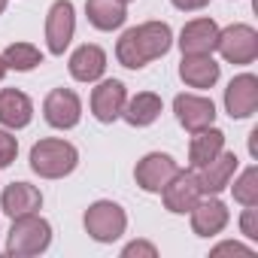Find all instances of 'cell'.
Segmentation results:
<instances>
[{"label":"cell","mask_w":258,"mask_h":258,"mask_svg":"<svg viewBox=\"0 0 258 258\" xmlns=\"http://www.w3.org/2000/svg\"><path fill=\"white\" fill-rule=\"evenodd\" d=\"M255 216H258V210H255V207H249V210L243 213V219H240V228H243V234H246L249 240H255V237H258V222H255Z\"/></svg>","instance_id":"26"},{"label":"cell","mask_w":258,"mask_h":258,"mask_svg":"<svg viewBox=\"0 0 258 258\" xmlns=\"http://www.w3.org/2000/svg\"><path fill=\"white\" fill-rule=\"evenodd\" d=\"M0 207H4L7 216L19 219V216L37 213L43 207V195H40V188H34L28 182H13V185L4 188V195H0Z\"/></svg>","instance_id":"15"},{"label":"cell","mask_w":258,"mask_h":258,"mask_svg":"<svg viewBox=\"0 0 258 258\" xmlns=\"http://www.w3.org/2000/svg\"><path fill=\"white\" fill-rule=\"evenodd\" d=\"M49 243H52V228L46 219H40L37 213L13 219V231L7 243L10 255H40L49 249Z\"/></svg>","instance_id":"3"},{"label":"cell","mask_w":258,"mask_h":258,"mask_svg":"<svg viewBox=\"0 0 258 258\" xmlns=\"http://www.w3.org/2000/svg\"><path fill=\"white\" fill-rule=\"evenodd\" d=\"M124 103H127V91H124V85H121L118 79H103V82L91 91V112H94V118L103 121V124L115 121V118L121 115Z\"/></svg>","instance_id":"11"},{"label":"cell","mask_w":258,"mask_h":258,"mask_svg":"<svg viewBox=\"0 0 258 258\" xmlns=\"http://www.w3.org/2000/svg\"><path fill=\"white\" fill-rule=\"evenodd\" d=\"M176 173H179V164H176L170 155H161V152L146 155V158L137 164V170H134L137 185H140L143 191H161Z\"/></svg>","instance_id":"9"},{"label":"cell","mask_w":258,"mask_h":258,"mask_svg":"<svg viewBox=\"0 0 258 258\" xmlns=\"http://www.w3.org/2000/svg\"><path fill=\"white\" fill-rule=\"evenodd\" d=\"M216 43H219V28H216L213 19H195L179 34L182 55H213Z\"/></svg>","instance_id":"13"},{"label":"cell","mask_w":258,"mask_h":258,"mask_svg":"<svg viewBox=\"0 0 258 258\" xmlns=\"http://www.w3.org/2000/svg\"><path fill=\"white\" fill-rule=\"evenodd\" d=\"M43 115L52 127H61V131H67V127H76L79 115H82V103L76 97V91L70 88H55L49 91L46 103H43Z\"/></svg>","instance_id":"8"},{"label":"cell","mask_w":258,"mask_h":258,"mask_svg":"<svg viewBox=\"0 0 258 258\" xmlns=\"http://www.w3.org/2000/svg\"><path fill=\"white\" fill-rule=\"evenodd\" d=\"M4 10H7V0H0V16H4Z\"/></svg>","instance_id":"31"},{"label":"cell","mask_w":258,"mask_h":258,"mask_svg":"<svg viewBox=\"0 0 258 258\" xmlns=\"http://www.w3.org/2000/svg\"><path fill=\"white\" fill-rule=\"evenodd\" d=\"M225 109L231 112V118H249L258 109V79L252 73L231 79V85L225 88Z\"/></svg>","instance_id":"10"},{"label":"cell","mask_w":258,"mask_h":258,"mask_svg":"<svg viewBox=\"0 0 258 258\" xmlns=\"http://www.w3.org/2000/svg\"><path fill=\"white\" fill-rule=\"evenodd\" d=\"M170 46H173L170 25H164V22H146L140 28H131V31L121 34V40L115 46V58L127 70H140L149 61L167 55Z\"/></svg>","instance_id":"1"},{"label":"cell","mask_w":258,"mask_h":258,"mask_svg":"<svg viewBox=\"0 0 258 258\" xmlns=\"http://www.w3.org/2000/svg\"><path fill=\"white\" fill-rule=\"evenodd\" d=\"M173 112L179 118V124L185 127V131L198 134L204 131V127H210L216 121V106L210 97H201V94H179L173 100Z\"/></svg>","instance_id":"7"},{"label":"cell","mask_w":258,"mask_h":258,"mask_svg":"<svg viewBox=\"0 0 258 258\" xmlns=\"http://www.w3.org/2000/svg\"><path fill=\"white\" fill-rule=\"evenodd\" d=\"M170 4H173L176 10H182V13H195V10H204L210 0H170Z\"/></svg>","instance_id":"27"},{"label":"cell","mask_w":258,"mask_h":258,"mask_svg":"<svg viewBox=\"0 0 258 258\" xmlns=\"http://www.w3.org/2000/svg\"><path fill=\"white\" fill-rule=\"evenodd\" d=\"M179 76L191 88H213L219 82V64L213 61V55H182Z\"/></svg>","instance_id":"19"},{"label":"cell","mask_w":258,"mask_h":258,"mask_svg":"<svg viewBox=\"0 0 258 258\" xmlns=\"http://www.w3.org/2000/svg\"><path fill=\"white\" fill-rule=\"evenodd\" d=\"M225 149V134L219 131V127H204V131H198L191 137V146H188V161L195 170H201L207 161H213L219 152Z\"/></svg>","instance_id":"20"},{"label":"cell","mask_w":258,"mask_h":258,"mask_svg":"<svg viewBox=\"0 0 258 258\" xmlns=\"http://www.w3.org/2000/svg\"><path fill=\"white\" fill-rule=\"evenodd\" d=\"M103 70H106V52L100 46L85 43L70 55V76L79 82H94L103 76Z\"/></svg>","instance_id":"18"},{"label":"cell","mask_w":258,"mask_h":258,"mask_svg":"<svg viewBox=\"0 0 258 258\" xmlns=\"http://www.w3.org/2000/svg\"><path fill=\"white\" fill-rule=\"evenodd\" d=\"M234 201H240L243 207H258V170L255 167H246L240 179L234 182Z\"/></svg>","instance_id":"24"},{"label":"cell","mask_w":258,"mask_h":258,"mask_svg":"<svg viewBox=\"0 0 258 258\" xmlns=\"http://www.w3.org/2000/svg\"><path fill=\"white\" fill-rule=\"evenodd\" d=\"M76 164H79V152L67 140L49 137V140L34 143V149H31V167L43 179H61V176L73 173Z\"/></svg>","instance_id":"2"},{"label":"cell","mask_w":258,"mask_h":258,"mask_svg":"<svg viewBox=\"0 0 258 258\" xmlns=\"http://www.w3.org/2000/svg\"><path fill=\"white\" fill-rule=\"evenodd\" d=\"M31 115H34V103L25 91H16V88L0 91V124L19 131V127L31 124Z\"/></svg>","instance_id":"17"},{"label":"cell","mask_w":258,"mask_h":258,"mask_svg":"<svg viewBox=\"0 0 258 258\" xmlns=\"http://www.w3.org/2000/svg\"><path fill=\"white\" fill-rule=\"evenodd\" d=\"M76 31V16H73V4L70 0H55L49 16H46V43L52 55H64V49L70 46Z\"/></svg>","instance_id":"6"},{"label":"cell","mask_w":258,"mask_h":258,"mask_svg":"<svg viewBox=\"0 0 258 258\" xmlns=\"http://www.w3.org/2000/svg\"><path fill=\"white\" fill-rule=\"evenodd\" d=\"M137 252H146V255H155V249L152 246H146V243H131L124 249V255H137Z\"/></svg>","instance_id":"29"},{"label":"cell","mask_w":258,"mask_h":258,"mask_svg":"<svg viewBox=\"0 0 258 258\" xmlns=\"http://www.w3.org/2000/svg\"><path fill=\"white\" fill-rule=\"evenodd\" d=\"M121 4H127V0H121Z\"/></svg>","instance_id":"32"},{"label":"cell","mask_w":258,"mask_h":258,"mask_svg":"<svg viewBox=\"0 0 258 258\" xmlns=\"http://www.w3.org/2000/svg\"><path fill=\"white\" fill-rule=\"evenodd\" d=\"M228 225V207L222 201H198L191 207V231L198 237H216Z\"/></svg>","instance_id":"16"},{"label":"cell","mask_w":258,"mask_h":258,"mask_svg":"<svg viewBox=\"0 0 258 258\" xmlns=\"http://www.w3.org/2000/svg\"><path fill=\"white\" fill-rule=\"evenodd\" d=\"M161 198H164V207L170 213H191V207L204 198L201 191V182L195 173H176L164 188H161Z\"/></svg>","instance_id":"12"},{"label":"cell","mask_w":258,"mask_h":258,"mask_svg":"<svg viewBox=\"0 0 258 258\" xmlns=\"http://www.w3.org/2000/svg\"><path fill=\"white\" fill-rule=\"evenodd\" d=\"M216 49L228 64H252L258 58V34L249 25H231L219 31Z\"/></svg>","instance_id":"5"},{"label":"cell","mask_w":258,"mask_h":258,"mask_svg":"<svg viewBox=\"0 0 258 258\" xmlns=\"http://www.w3.org/2000/svg\"><path fill=\"white\" fill-rule=\"evenodd\" d=\"M7 70H10V67H7V61H4V55H0V79H4V76H7Z\"/></svg>","instance_id":"30"},{"label":"cell","mask_w":258,"mask_h":258,"mask_svg":"<svg viewBox=\"0 0 258 258\" xmlns=\"http://www.w3.org/2000/svg\"><path fill=\"white\" fill-rule=\"evenodd\" d=\"M19 155V143L10 131H0V167H10Z\"/></svg>","instance_id":"25"},{"label":"cell","mask_w":258,"mask_h":258,"mask_svg":"<svg viewBox=\"0 0 258 258\" xmlns=\"http://www.w3.org/2000/svg\"><path fill=\"white\" fill-rule=\"evenodd\" d=\"M161 97L158 94H152V91H143V94H137L134 100H127L124 103V109H121V118L127 121V124H134V127H146V124H152L158 115H161Z\"/></svg>","instance_id":"21"},{"label":"cell","mask_w":258,"mask_h":258,"mask_svg":"<svg viewBox=\"0 0 258 258\" xmlns=\"http://www.w3.org/2000/svg\"><path fill=\"white\" fill-rule=\"evenodd\" d=\"M4 61H7L10 70L28 73V70H34V67L43 64V52H40L37 46H31V43H13V46H7V52H4Z\"/></svg>","instance_id":"23"},{"label":"cell","mask_w":258,"mask_h":258,"mask_svg":"<svg viewBox=\"0 0 258 258\" xmlns=\"http://www.w3.org/2000/svg\"><path fill=\"white\" fill-rule=\"evenodd\" d=\"M225 252H237V255H249V249H243V246H237V243H225V246H219L213 255H225Z\"/></svg>","instance_id":"28"},{"label":"cell","mask_w":258,"mask_h":258,"mask_svg":"<svg viewBox=\"0 0 258 258\" xmlns=\"http://www.w3.org/2000/svg\"><path fill=\"white\" fill-rule=\"evenodd\" d=\"M234 170H237V155L222 149L213 161H207V164L201 167V176H198L201 191H204V195H219L222 188H228Z\"/></svg>","instance_id":"14"},{"label":"cell","mask_w":258,"mask_h":258,"mask_svg":"<svg viewBox=\"0 0 258 258\" xmlns=\"http://www.w3.org/2000/svg\"><path fill=\"white\" fill-rule=\"evenodd\" d=\"M127 216L118 204L112 201H97L85 210V231L97 240V243H112L124 234Z\"/></svg>","instance_id":"4"},{"label":"cell","mask_w":258,"mask_h":258,"mask_svg":"<svg viewBox=\"0 0 258 258\" xmlns=\"http://www.w3.org/2000/svg\"><path fill=\"white\" fill-rule=\"evenodd\" d=\"M85 16L97 31H115L124 25V4L121 0H88L85 4Z\"/></svg>","instance_id":"22"}]
</instances>
